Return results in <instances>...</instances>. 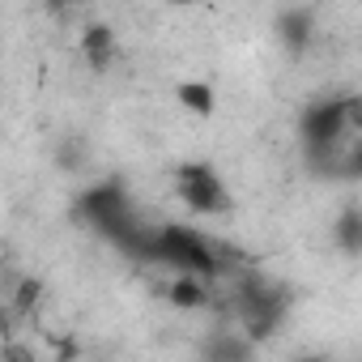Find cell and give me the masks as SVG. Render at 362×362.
Here are the masks:
<instances>
[{
  "mask_svg": "<svg viewBox=\"0 0 362 362\" xmlns=\"http://www.w3.org/2000/svg\"><path fill=\"white\" fill-rule=\"evenodd\" d=\"M145 260L170 264V269H179V273H197V277H205V281L218 277V256H214V247H209L197 230L175 226V222H166L162 230H149Z\"/></svg>",
  "mask_w": 362,
  "mask_h": 362,
  "instance_id": "1",
  "label": "cell"
},
{
  "mask_svg": "<svg viewBox=\"0 0 362 362\" xmlns=\"http://www.w3.org/2000/svg\"><path fill=\"white\" fill-rule=\"evenodd\" d=\"M349 132H354V124H349V94L345 98L341 94L315 98L298 115V136H303L311 158H337V149H341V141Z\"/></svg>",
  "mask_w": 362,
  "mask_h": 362,
  "instance_id": "2",
  "label": "cell"
},
{
  "mask_svg": "<svg viewBox=\"0 0 362 362\" xmlns=\"http://www.w3.org/2000/svg\"><path fill=\"white\" fill-rule=\"evenodd\" d=\"M175 192H179V201H184V209L197 214V218H218L230 205L222 175L209 162H184L179 166L175 170Z\"/></svg>",
  "mask_w": 362,
  "mask_h": 362,
  "instance_id": "3",
  "label": "cell"
},
{
  "mask_svg": "<svg viewBox=\"0 0 362 362\" xmlns=\"http://www.w3.org/2000/svg\"><path fill=\"white\" fill-rule=\"evenodd\" d=\"M77 214H81L98 235H107V239H115V243L136 226V222H132V209H128V197H124L119 184H94V188H86L81 201H77Z\"/></svg>",
  "mask_w": 362,
  "mask_h": 362,
  "instance_id": "4",
  "label": "cell"
},
{
  "mask_svg": "<svg viewBox=\"0 0 362 362\" xmlns=\"http://www.w3.org/2000/svg\"><path fill=\"white\" fill-rule=\"evenodd\" d=\"M277 39L286 47V56H307L311 39H315V13L311 9H281L277 13Z\"/></svg>",
  "mask_w": 362,
  "mask_h": 362,
  "instance_id": "5",
  "label": "cell"
},
{
  "mask_svg": "<svg viewBox=\"0 0 362 362\" xmlns=\"http://www.w3.org/2000/svg\"><path fill=\"white\" fill-rule=\"evenodd\" d=\"M81 56L90 60L94 73H107L111 60H115V30H111L107 22H90V26L81 30Z\"/></svg>",
  "mask_w": 362,
  "mask_h": 362,
  "instance_id": "6",
  "label": "cell"
},
{
  "mask_svg": "<svg viewBox=\"0 0 362 362\" xmlns=\"http://www.w3.org/2000/svg\"><path fill=\"white\" fill-rule=\"evenodd\" d=\"M179 311H205L209 307V281L205 277H197V273H179L175 281H170V294H166Z\"/></svg>",
  "mask_w": 362,
  "mask_h": 362,
  "instance_id": "7",
  "label": "cell"
},
{
  "mask_svg": "<svg viewBox=\"0 0 362 362\" xmlns=\"http://www.w3.org/2000/svg\"><path fill=\"white\" fill-rule=\"evenodd\" d=\"M175 98H179V107H184L188 115H197V119H209V115H214V107H218L214 86H209V81H201V77L179 81V86H175Z\"/></svg>",
  "mask_w": 362,
  "mask_h": 362,
  "instance_id": "8",
  "label": "cell"
},
{
  "mask_svg": "<svg viewBox=\"0 0 362 362\" xmlns=\"http://www.w3.org/2000/svg\"><path fill=\"white\" fill-rule=\"evenodd\" d=\"M332 239H337V247H341L345 256H358V252H362V209H358V205H345V209L337 214Z\"/></svg>",
  "mask_w": 362,
  "mask_h": 362,
  "instance_id": "9",
  "label": "cell"
},
{
  "mask_svg": "<svg viewBox=\"0 0 362 362\" xmlns=\"http://www.w3.org/2000/svg\"><path fill=\"white\" fill-rule=\"evenodd\" d=\"M39 294H43V281H39V277H26V281L18 286V294H13V311H30V307L39 303Z\"/></svg>",
  "mask_w": 362,
  "mask_h": 362,
  "instance_id": "10",
  "label": "cell"
},
{
  "mask_svg": "<svg viewBox=\"0 0 362 362\" xmlns=\"http://www.w3.org/2000/svg\"><path fill=\"white\" fill-rule=\"evenodd\" d=\"M209 354H226V358H247L252 354V341H218Z\"/></svg>",
  "mask_w": 362,
  "mask_h": 362,
  "instance_id": "11",
  "label": "cell"
},
{
  "mask_svg": "<svg viewBox=\"0 0 362 362\" xmlns=\"http://www.w3.org/2000/svg\"><path fill=\"white\" fill-rule=\"evenodd\" d=\"M5 358H35V354H30L26 345H9V349H5Z\"/></svg>",
  "mask_w": 362,
  "mask_h": 362,
  "instance_id": "12",
  "label": "cell"
},
{
  "mask_svg": "<svg viewBox=\"0 0 362 362\" xmlns=\"http://www.w3.org/2000/svg\"><path fill=\"white\" fill-rule=\"evenodd\" d=\"M69 5H73V0H47V9H52V13H64Z\"/></svg>",
  "mask_w": 362,
  "mask_h": 362,
  "instance_id": "13",
  "label": "cell"
},
{
  "mask_svg": "<svg viewBox=\"0 0 362 362\" xmlns=\"http://www.w3.org/2000/svg\"><path fill=\"white\" fill-rule=\"evenodd\" d=\"M166 5H179V9H188V5H197V0H166Z\"/></svg>",
  "mask_w": 362,
  "mask_h": 362,
  "instance_id": "14",
  "label": "cell"
}]
</instances>
